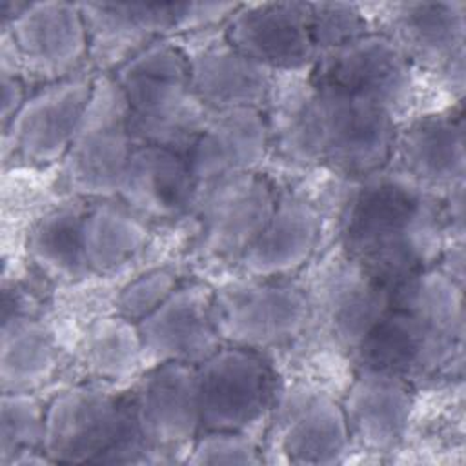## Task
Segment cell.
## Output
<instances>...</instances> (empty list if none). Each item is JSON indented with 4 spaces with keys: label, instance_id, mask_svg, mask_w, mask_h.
<instances>
[{
    "label": "cell",
    "instance_id": "obj_13",
    "mask_svg": "<svg viewBox=\"0 0 466 466\" xmlns=\"http://www.w3.org/2000/svg\"><path fill=\"white\" fill-rule=\"evenodd\" d=\"M95 76L76 73L69 78L38 86L11 122L2 127L4 149L33 166L62 162L86 106Z\"/></svg>",
    "mask_w": 466,
    "mask_h": 466
},
{
    "label": "cell",
    "instance_id": "obj_33",
    "mask_svg": "<svg viewBox=\"0 0 466 466\" xmlns=\"http://www.w3.org/2000/svg\"><path fill=\"white\" fill-rule=\"evenodd\" d=\"M187 464H260L262 455L244 431H202L187 457Z\"/></svg>",
    "mask_w": 466,
    "mask_h": 466
},
{
    "label": "cell",
    "instance_id": "obj_14",
    "mask_svg": "<svg viewBox=\"0 0 466 466\" xmlns=\"http://www.w3.org/2000/svg\"><path fill=\"white\" fill-rule=\"evenodd\" d=\"M215 289L204 282L177 289L138 326L144 371L164 362L198 366L222 346L215 324Z\"/></svg>",
    "mask_w": 466,
    "mask_h": 466
},
{
    "label": "cell",
    "instance_id": "obj_10",
    "mask_svg": "<svg viewBox=\"0 0 466 466\" xmlns=\"http://www.w3.org/2000/svg\"><path fill=\"white\" fill-rule=\"evenodd\" d=\"M309 78L315 86L370 98L393 116L410 106L413 95V66L384 33L373 29L319 53Z\"/></svg>",
    "mask_w": 466,
    "mask_h": 466
},
{
    "label": "cell",
    "instance_id": "obj_9",
    "mask_svg": "<svg viewBox=\"0 0 466 466\" xmlns=\"http://www.w3.org/2000/svg\"><path fill=\"white\" fill-rule=\"evenodd\" d=\"M5 46L27 82L40 86L82 73L89 58L87 29L78 4L31 2L2 24Z\"/></svg>",
    "mask_w": 466,
    "mask_h": 466
},
{
    "label": "cell",
    "instance_id": "obj_23",
    "mask_svg": "<svg viewBox=\"0 0 466 466\" xmlns=\"http://www.w3.org/2000/svg\"><path fill=\"white\" fill-rule=\"evenodd\" d=\"M350 439L370 451H390L404 437L413 408L411 384L373 370H359L340 404Z\"/></svg>",
    "mask_w": 466,
    "mask_h": 466
},
{
    "label": "cell",
    "instance_id": "obj_29",
    "mask_svg": "<svg viewBox=\"0 0 466 466\" xmlns=\"http://www.w3.org/2000/svg\"><path fill=\"white\" fill-rule=\"evenodd\" d=\"M82 360L93 377L107 382L126 380L144 371L137 322L118 313L95 320L84 339Z\"/></svg>",
    "mask_w": 466,
    "mask_h": 466
},
{
    "label": "cell",
    "instance_id": "obj_2",
    "mask_svg": "<svg viewBox=\"0 0 466 466\" xmlns=\"http://www.w3.org/2000/svg\"><path fill=\"white\" fill-rule=\"evenodd\" d=\"M446 231L437 193L397 167L359 178L340 218L344 257L386 288L437 266Z\"/></svg>",
    "mask_w": 466,
    "mask_h": 466
},
{
    "label": "cell",
    "instance_id": "obj_30",
    "mask_svg": "<svg viewBox=\"0 0 466 466\" xmlns=\"http://www.w3.org/2000/svg\"><path fill=\"white\" fill-rule=\"evenodd\" d=\"M390 304L419 313L462 337V284L442 268H426L390 288Z\"/></svg>",
    "mask_w": 466,
    "mask_h": 466
},
{
    "label": "cell",
    "instance_id": "obj_19",
    "mask_svg": "<svg viewBox=\"0 0 466 466\" xmlns=\"http://www.w3.org/2000/svg\"><path fill=\"white\" fill-rule=\"evenodd\" d=\"M264 109L209 111L186 158L198 184L218 177L255 171L269 147Z\"/></svg>",
    "mask_w": 466,
    "mask_h": 466
},
{
    "label": "cell",
    "instance_id": "obj_15",
    "mask_svg": "<svg viewBox=\"0 0 466 466\" xmlns=\"http://www.w3.org/2000/svg\"><path fill=\"white\" fill-rule=\"evenodd\" d=\"M224 38L273 73H302L317 58L306 2L240 5L224 24Z\"/></svg>",
    "mask_w": 466,
    "mask_h": 466
},
{
    "label": "cell",
    "instance_id": "obj_35",
    "mask_svg": "<svg viewBox=\"0 0 466 466\" xmlns=\"http://www.w3.org/2000/svg\"><path fill=\"white\" fill-rule=\"evenodd\" d=\"M240 4L231 2H186L173 4L171 35H191L209 31L226 24Z\"/></svg>",
    "mask_w": 466,
    "mask_h": 466
},
{
    "label": "cell",
    "instance_id": "obj_26",
    "mask_svg": "<svg viewBox=\"0 0 466 466\" xmlns=\"http://www.w3.org/2000/svg\"><path fill=\"white\" fill-rule=\"evenodd\" d=\"M58 366L51 331L27 313H4L0 333L2 391H33L47 382Z\"/></svg>",
    "mask_w": 466,
    "mask_h": 466
},
{
    "label": "cell",
    "instance_id": "obj_11",
    "mask_svg": "<svg viewBox=\"0 0 466 466\" xmlns=\"http://www.w3.org/2000/svg\"><path fill=\"white\" fill-rule=\"evenodd\" d=\"M131 404L137 430L157 462L177 461L175 451L189 453L200 435L197 366L164 362L146 370Z\"/></svg>",
    "mask_w": 466,
    "mask_h": 466
},
{
    "label": "cell",
    "instance_id": "obj_4",
    "mask_svg": "<svg viewBox=\"0 0 466 466\" xmlns=\"http://www.w3.org/2000/svg\"><path fill=\"white\" fill-rule=\"evenodd\" d=\"M44 453L51 462L155 464L142 441L131 393H115L96 384L60 391L46 406Z\"/></svg>",
    "mask_w": 466,
    "mask_h": 466
},
{
    "label": "cell",
    "instance_id": "obj_32",
    "mask_svg": "<svg viewBox=\"0 0 466 466\" xmlns=\"http://www.w3.org/2000/svg\"><path fill=\"white\" fill-rule=\"evenodd\" d=\"M311 7V36L317 47V56L322 51L342 46L370 33V22L362 9L344 2H319Z\"/></svg>",
    "mask_w": 466,
    "mask_h": 466
},
{
    "label": "cell",
    "instance_id": "obj_20",
    "mask_svg": "<svg viewBox=\"0 0 466 466\" xmlns=\"http://www.w3.org/2000/svg\"><path fill=\"white\" fill-rule=\"evenodd\" d=\"M89 42V60L100 73H113L173 27V4H78Z\"/></svg>",
    "mask_w": 466,
    "mask_h": 466
},
{
    "label": "cell",
    "instance_id": "obj_27",
    "mask_svg": "<svg viewBox=\"0 0 466 466\" xmlns=\"http://www.w3.org/2000/svg\"><path fill=\"white\" fill-rule=\"evenodd\" d=\"M147 237V222L118 198H98L87 204L82 242L91 275L109 273L133 258L146 246Z\"/></svg>",
    "mask_w": 466,
    "mask_h": 466
},
{
    "label": "cell",
    "instance_id": "obj_7",
    "mask_svg": "<svg viewBox=\"0 0 466 466\" xmlns=\"http://www.w3.org/2000/svg\"><path fill=\"white\" fill-rule=\"evenodd\" d=\"M200 433L244 431L273 410L279 386L262 351L220 346L197 366Z\"/></svg>",
    "mask_w": 466,
    "mask_h": 466
},
{
    "label": "cell",
    "instance_id": "obj_8",
    "mask_svg": "<svg viewBox=\"0 0 466 466\" xmlns=\"http://www.w3.org/2000/svg\"><path fill=\"white\" fill-rule=\"evenodd\" d=\"M277 197L271 182L257 171L198 184L191 208L198 222L197 253L238 264L268 224Z\"/></svg>",
    "mask_w": 466,
    "mask_h": 466
},
{
    "label": "cell",
    "instance_id": "obj_1",
    "mask_svg": "<svg viewBox=\"0 0 466 466\" xmlns=\"http://www.w3.org/2000/svg\"><path fill=\"white\" fill-rule=\"evenodd\" d=\"M273 80L264 113L269 144L291 162L326 166L350 178L384 169L397 138L395 116L380 104L300 73Z\"/></svg>",
    "mask_w": 466,
    "mask_h": 466
},
{
    "label": "cell",
    "instance_id": "obj_17",
    "mask_svg": "<svg viewBox=\"0 0 466 466\" xmlns=\"http://www.w3.org/2000/svg\"><path fill=\"white\" fill-rule=\"evenodd\" d=\"M273 442L291 464H335L351 439L342 406L309 386L279 391L273 406Z\"/></svg>",
    "mask_w": 466,
    "mask_h": 466
},
{
    "label": "cell",
    "instance_id": "obj_3",
    "mask_svg": "<svg viewBox=\"0 0 466 466\" xmlns=\"http://www.w3.org/2000/svg\"><path fill=\"white\" fill-rule=\"evenodd\" d=\"M111 75L126 96L135 142L187 155L209 109L191 87L186 51L162 38Z\"/></svg>",
    "mask_w": 466,
    "mask_h": 466
},
{
    "label": "cell",
    "instance_id": "obj_34",
    "mask_svg": "<svg viewBox=\"0 0 466 466\" xmlns=\"http://www.w3.org/2000/svg\"><path fill=\"white\" fill-rule=\"evenodd\" d=\"M177 286L178 280L173 271L164 268L151 269L122 288L116 299L118 315L138 324L153 313L177 289Z\"/></svg>",
    "mask_w": 466,
    "mask_h": 466
},
{
    "label": "cell",
    "instance_id": "obj_21",
    "mask_svg": "<svg viewBox=\"0 0 466 466\" xmlns=\"http://www.w3.org/2000/svg\"><path fill=\"white\" fill-rule=\"evenodd\" d=\"M186 55L191 87L209 111L264 109L275 73L242 55L224 35L195 47L191 53L186 51Z\"/></svg>",
    "mask_w": 466,
    "mask_h": 466
},
{
    "label": "cell",
    "instance_id": "obj_31",
    "mask_svg": "<svg viewBox=\"0 0 466 466\" xmlns=\"http://www.w3.org/2000/svg\"><path fill=\"white\" fill-rule=\"evenodd\" d=\"M46 406L31 391H2L0 400V464L31 450H44Z\"/></svg>",
    "mask_w": 466,
    "mask_h": 466
},
{
    "label": "cell",
    "instance_id": "obj_22",
    "mask_svg": "<svg viewBox=\"0 0 466 466\" xmlns=\"http://www.w3.org/2000/svg\"><path fill=\"white\" fill-rule=\"evenodd\" d=\"M319 237L317 208L299 195H279L268 224L244 253L238 268L246 277L289 279L311 258Z\"/></svg>",
    "mask_w": 466,
    "mask_h": 466
},
{
    "label": "cell",
    "instance_id": "obj_18",
    "mask_svg": "<svg viewBox=\"0 0 466 466\" xmlns=\"http://www.w3.org/2000/svg\"><path fill=\"white\" fill-rule=\"evenodd\" d=\"M198 182L186 155L155 144H137L116 198L147 220H173L193 208Z\"/></svg>",
    "mask_w": 466,
    "mask_h": 466
},
{
    "label": "cell",
    "instance_id": "obj_6",
    "mask_svg": "<svg viewBox=\"0 0 466 466\" xmlns=\"http://www.w3.org/2000/svg\"><path fill=\"white\" fill-rule=\"evenodd\" d=\"M213 309L222 342L257 351L293 342L313 315L308 291L289 279L246 275L215 289Z\"/></svg>",
    "mask_w": 466,
    "mask_h": 466
},
{
    "label": "cell",
    "instance_id": "obj_12",
    "mask_svg": "<svg viewBox=\"0 0 466 466\" xmlns=\"http://www.w3.org/2000/svg\"><path fill=\"white\" fill-rule=\"evenodd\" d=\"M461 342V335L390 304L351 355L359 370L388 373L411 384L450 366Z\"/></svg>",
    "mask_w": 466,
    "mask_h": 466
},
{
    "label": "cell",
    "instance_id": "obj_5",
    "mask_svg": "<svg viewBox=\"0 0 466 466\" xmlns=\"http://www.w3.org/2000/svg\"><path fill=\"white\" fill-rule=\"evenodd\" d=\"M137 142L126 96L111 73H98L73 142L62 160V178L78 198H116Z\"/></svg>",
    "mask_w": 466,
    "mask_h": 466
},
{
    "label": "cell",
    "instance_id": "obj_25",
    "mask_svg": "<svg viewBox=\"0 0 466 466\" xmlns=\"http://www.w3.org/2000/svg\"><path fill=\"white\" fill-rule=\"evenodd\" d=\"M317 304L335 342L353 353L388 309L390 288L346 258L322 284Z\"/></svg>",
    "mask_w": 466,
    "mask_h": 466
},
{
    "label": "cell",
    "instance_id": "obj_16",
    "mask_svg": "<svg viewBox=\"0 0 466 466\" xmlns=\"http://www.w3.org/2000/svg\"><path fill=\"white\" fill-rule=\"evenodd\" d=\"M382 31L408 58L435 73H444L462 87L464 4L397 2L380 5Z\"/></svg>",
    "mask_w": 466,
    "mask_h": 466
},
{
    "label": "cell",
    "instance_id": "obj_28",
    "mask_svg": "<svg viewBox=\"0 0 466 466\" xmlns=\"http://www.w3.org/2000/svg\"><path fill=\"white\" fill-rule=\"evenodd\" d=\"M86 208L82 200L66 202L46 213L29 235V257L55 280L76 282L91 275L82 242Z\"/></svg>",
    "mask_w": 466,
    "mask_h": 466
},
{
    "label": "cell",
    "instance_id": "obj_24",
    "mask_svg": "<svg viewBox=\"0 0 466 466\" xmlns=\"http://www.w3.org/2000/svg\"><path fill=\"white\" fill-rule=\"evenodd\" d=\"M461 113H435L397 131V169L437 193L464 182V131Z\"/></svg>",
    "mask_w": 466,
    "mask_h": 466
}]
</instances>
